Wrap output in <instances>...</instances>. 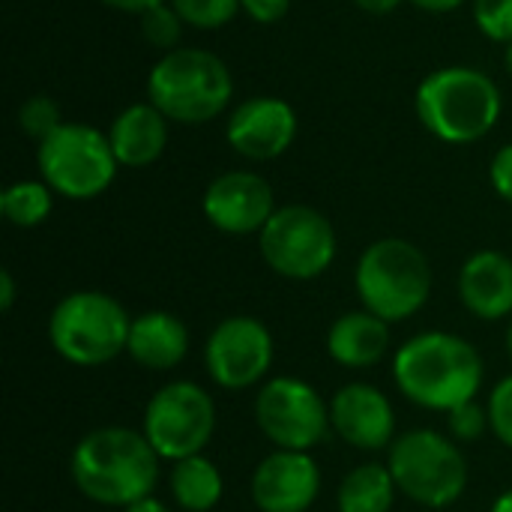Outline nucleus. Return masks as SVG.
<instances>
[{
  "instance_id": "nucleus-32",
  "label": "nucleus",
  "mask_w": 512,
  "mask_h": 512,
  "mask_svg": "<svg viewBox=\"0 0 512 512\" xmlns=\"http://www.w3.org/2000/svg\"><path fill=\"white\" fill-rule=\"evenodd\" d=\"M105 6H111V9H123V12H138V15H144V12H150L153 6H162L165 0H102Z\"/></svg>"
},
{
  "instance_id": "nucleus-36",
  "label": "nucleus",
  "mask_w": 512,
  "mask_h": 512,
  "mask_svg": "<svg viewBox=\"0 0 512 512\" xmlns=\"http://www.w3.org/2000/svg\"><path fill=\"white\" fill-rule=\"evenodd\" d=\"M411 3L420 9H429V12H450V9L462 6L465 0H411Z\"/></svg>"
},
{
  "instance_id": "nucleus-9",
  "label": "nucleus",
  "mask_w": 512,
  "mask_h": 512,
  "mask_svg": "<svg viewBox=\"0 0 512 512\" xmlns=\"http://www.w3.org/2000/svg\"><path fill=\"white\" fill-rule=\"evenodd\" d=\"M264 264L294 282L318 279L336 261V228L333 222L306 204L276 207L270 222L258 234Z\"/></svg>"
},
{
  "instance_id": "nucleus-15",
  "label": "nucleus",
  "mask_w": 512,
  "mask_h": 512,
  "mask_svg": "<svg viewBox=\"0 0 512 512\" xmlns=\"http://www.w3.org/2000/svg\"><path fill=\"white\" fill-rule=\"evenodd\" d=\"M330 426L354 450H390L396 441V411L390 399L366 381L336 390L330 399Z\"/></svg>"
},
{
  "instance_id": "nucleus-33",
  "label": "nucleus",
  "mask_w": 512,
  "mask_h": 512,
  "mask_svg": "<svg viewBox=\"0 0 512 512\" xmlns=\"http://www.w3.org/2000/svg\"><path fill=\"white\" fill-rule=\"evenodd\" d=\"M12 303H15V279L9 270H0V309L9 312Z\"/></svg>"
},
{
  "instance_id": "nucleus-17",
  "label": "nucleus",
  "mask_w": 512,
  "mask_h": 512,
  "mask_svg": "<svg viewBox=\"0 0 512 512\" xmlns=\"http://www.w3.org/2000/svg\"><path fill=\"white\" fill-rule=\"evenodd\" d=\"M459 300L480 321L512 315V258L498 249L474 252L459 270Z\"/></svg>"
},
{
  "instance_id": "nucleus-29",
  "label": "nucleus",
  "mask_w": 512,
  "mask_h": 512,
  "mask_svg": "<svg viewBox=\"0 0 512 512\" xmlns=\"http://www.w3.org/2000/svg\"><path fill=\"white\" fill-rule=\"evenodd\" d=\"M486 411H489V429H492V435L504 447H512V375H507L504 381L495 384V390L489 393Z\"/></svg>"
},
{
  "instance_id": "nucleus-24",
  "label": "nucleus",
  "mask_w": 512,
  "mask_h": 512,
  "mask_svg": "<svg viewBox=\"0 0 512 512\" xmlns=\"http://www.w3.org/2000/svg\"><path fill=\"white\" fill-rule=\"evenodd\" d=\"M171 6L183 18V24L198 30H216L237 15L240 0H171Z\"/></svg>"
},
{
  "instance_id": "nucleus-23",
  "label": "nucleus",
  "mask_w": 512,
  "mask_h": 512,
  "mask_svg": "<svg viewBox=\"0 0 512 512\" xmlns=\"http://www.w3.org/2000/svg\"><path fill=\"white\" fill-rule=\"evenodd\" d=\"M54 207V189L45 180H18L3 189L0 195V213L15 228H36L51 216Z\"/></svg>"
},
{
  "instance_id": "nucleus-10",
  "label": "nucleus",
  "mask_w": 512,
  "mask_h": 512,
  "mask_svg": "<svg viewBox=\"0 0 512 512\" xmlns=\"http://www.w3.org/2000/svg\"><path fill=\"white\" fill-rule=\"evenodd\" d=\"M141 432L162 462L201 456L216 435V402L192 381H171L150 396Z\"/></svg>"
},
{
  "instance_id": "nucleus-20",
  "label": "nucleus",
  "mask_w": 512,
  "mask_h": 512,
  "mask_svg": "<svg viewBox=\"0 0 512 512\" xmlns=\"http://www.w3.org/2000/svg\"><path fill=\"white\" fill-rule=\"evenodd\" d=\"M108 141L120 165L126 168L153 165L168 144V117L153 102L129 105L111 123Z\"/></svg>"
},
{
  "instance_id": "nucleus-26",
  "label": "nucleus",
  "mask_w": 512,
  "mask_h": 512,
  "mask_svg": "<svg viewBox=\"0 0 512 512\" xmlns=\"http://www.w3.org/2000/svg\"><path fill=\"white\" fill-rule=\"evenodd\" d=\"M18 123H21V129H24L27 135H33L36 141L48 138L51 132H57V129L63 126L60 108H57V102L48 99V96H30V99L21 105V111H18Z\"/></svg>"
},
{
  "instance_id": "nucleus-16",
  "label": "nucleus",
  "mask_w": 512,
  "mask_h": 512,
  "mask_svg": "<svg viewBox=\"0 0 512 512\" xmlns=\"http://www.w3.org/2000/svg\"><path fill=\"white\" fill-rule=\"evenodd\" d=\"M297 135V114L285 99L276 96H252L240 102L225 126L228 144L255 162H267L282 156Z\"/></svg>"
},
{
  "instance_id": "nucleus-39",
  "label": "nucleus",
  "mask_w": 512,
  "mask_h": 512,
  "mask_svg": "<svg viewBox=\"0 0 512 512\" xmlns=\"http://www.w3.org/2000/svg\"><path fill=\"white\" fill-rule=\"evenodd\" d=\"M507 354H510V360H512V321H510V327H507Z\"/></svg>"
},
{
  "instance_id": "nucleus-8",
  "label": "nucleus",
  "mask_w": 512,
  "mask_h": 512,
  "mask_svg": "<svg viewBox=\"0 0 512 512\" xmlns=\"http://www.w3.org/2000/svg\"><path fill=\"white\" fill-rule=\"evenodd\" d=\"M36 165L42 180L57 195L87 201L111 186L120 162L108 135L87 123H63L57 132L39 141Z\"/></svg>"
},
{
  "instance_id": "nucleus-30",
  "label": "nucleus",
  "mask_w": 512,
  "mask_h": 512,
  "mask_svg": "<svg viewBox=\"0 0 512 512\" xmlns=\"http://www.w3.org/2000/svg\"><path fill=\"white\" fill-rule=\"evenodd\" d=\"M489 177H492V186L495 192L510 201L512 204V144H504L495 159H492V168H489Z\"/></svg>"
},
{
  "instance_id": "nucleus-1",
  "label": "nucleus",
  "mask_w": 512,
  "mask_h": 512,
  "mask_svg": "<svg viewBox=\"0 0 512 512\" xmlns=\"http://www.w3.org/2000/svg\"><path fill=\"white\" fill-rule=\"evenodd\" d=\"M159 462L162 459L144 432L105 426L87 432L75 444L69 456V474L87 501L123 510L153 495L159 483Z\"/></svg>"
},
{
  "instance_id": "nucleus-38",
  "label": "nucleus",
  "mask_w": 512,
  "mask_h": 512,
  "mask_svg": "<svg viewBox=\"0 0 512 512\" xmlns=\"http://www.w3.org/2000/svg\"><path fill=\"white\" fill-rule=\"evenodd\" d=\"M504 66H507V72H510V78H512V42L507 45V54H504Z\"/></svg>"
},
{
  "instance_id": "nucleus-28",
  "label": "nucleus",
  "mask_w": 512,
  "mask_h": 512,
  "mask_svg": "<svg viewBox=\"0 0 512 512\" xmlns=\"http://www.w3.org/2000/svg\"><path fill=\"white\" fill-rule=\"evenodd\" d=\"M474 18L477 27L495 39V42H512V0H474Z\"/></svg>"
},
{
  "instance_id": "nucleus-19",
  "label": "nucleus",
  "mask_w": 512,
  "mask_h": 512,
  "mask_svg": "<svg viewBox=\"0 0 512 512\" xmlns=\"http://www.w3.org/2000/svg\"><path fill=\"white\" fill-rule=\"evenodd\" d=\"M390 351V324L369 309L345 312L327 330V354L345 369H372Z\"/></svg>"
},
{
  "instance_id": "nucleus-11",
  "label": "nucleus",
  "mask_w": 512,
  "mask_h": 512,
  "mask_svg": "<svg viewBox=\"0 0 512 512\" xmlns=\"http://www.w3.org/2000/svg\"><path fill=\"white\" fill-rule=\"evenodd\" d=\"M255 423L276 450H315L330 432V402L303 378H270L255 396Z\"/></svg>"
},
{
  "instance_id": "nucleus-22",
  "label": "nucleus",
  "mask_w": 512,
  "mask_h": 512,
  "mask_svg": "<svg viewBox=\"0 0 512 512\" xmlns=\"http://www.w3.org/2000/svg\"><path fill=\"white\" fill-rule=\"evenodd\" d=\"M396 480L387 465L366 462L348 471L336 492L339 512H390L396 501Z\"/></svg>"
},
{
  "instance_id": "nucleus-7",
  "label": "nucleus",
  "mask_w": 512,
  "mask_h": 512,
  "mask_svg": "<svg viewBox=\"0 0 512 512\" xmlns=\"http://www.w3.org/2000/svg\"><path fill=\"white\" fill-rule=\"evenodd\" d=\"M387 468L396 489L420 507L444 510L468 489V462L450 435L414 429L396 435L387 450Z\"/></svg>"
},
{
  "instance_id": "nucleus-21",
  "label": "nucleus",
  "mask_w": 512,
  "mask_h": 512,
  "mask_svg": "<svg viewBox=\"0 0 512 512\" xmlns=\"http://www.w3.org/2000/svg\"><path fill=\"white\" fill-rule=\"evenodd\" d=\"M168 489L174 504L183 512H210L225 495V480L219 468L201 453L171 465Z\"/></svg>"
},
{
  "instance_id": "nucleus-18",
  "label": "nucleus",
  "mask_w": 512,
  "mask_h": 512,
  "mask_svg": "<svg viewBox=\"0 0 512 512\" xmlns=\"http://www.w3.org/2000/svg\"><path fill=\"white\" fill-rule=\"evenodd\" d=\"M126 354L150 372H168L180 366L189 354V327L162 309L132 318Z\"/></svg>"
},
{
  "instance_id": "nucleus-6",
  "label": "nucleus",
  "mask_w": 512,
  "mask_h": 512,
  "mask_svg": "<svg viewBox=\"0 0 512 512\" xmlns=\"http://www.w3.org/2000/svg\"><path fill=\"white\" fill-rule=\"evenodd\" d=\"M129 327V312L111 294L72 291L51 309L48 342L66 363L96 369L126 351Z\"/></svg>"
},
{
  "instance_id": "nucleus-37",
  "label": "nucleus",
  "mask_w": 512,
  "mask_h": 512,
  "mask_svg": "<svg viewBox=\"0 0 512 512\" xmlns=\"http://www.w3.org/2000/svg\"><path fill=\"white\" fill-rule=\"evenodd\" d=\"M492 512H512V489L492 504Z\"/></svg>"
},
{
  "instance_id": "nucleus-25",
  "label": "nucleus",
  "mask_w": 512,
  "mask_h": 512,
  "mask_svg": "<svg viewBox=\"0 0 512 512\" xmlns=\"http://www.w3.org/2000/svg\"><path fill=\"white\" fill-rule=\"evenodd\" d=\"M180 30H183V18L174 12V6L162 3V6H153L150 12L141 15V33L153 48L174 51V45L180 39Z\"/></svg>"
},
{
  "instance_id": "nucleus-31",
  "label": "nucleus",
  "mask_w": 512,
  "mask_h": 512,
  "mask_svg": "<svg viewBox=\"0 0 512 512\" xmlns=\"http://www.w3.org/2000/svg\"><path fill=\"white\" fill-rule=\"evenodd\" d=\"M240 6L246 9L249 18H255L261 24H276L288 15L291 0H240Z\"/></svg>"
},
{
  "instance_id": "nucleus-27",
  "label": "nucleus",
  "mask_w": 512,
  "mask_h": 512,
  "mask_svg": "<svg viewBox=\"0 0 512 512\" xmlns=\"http://www.w3.org/2000/svg\"><path fill=\"white\" fill-rule=\"evenodd\" d=\"M486 429H489V411L483 405H477V399L465 402L447 414V432L456 444H474Z\"/></svg>"
},
{
  "instance_id": "nucleus-3",
  "label": "nucleus",
  "mask_w": 512,
  "mask_h": 512,
  "mask_svg": "<svg viewBox=\"0 0 512 512\" xmlns=\"http://www.w3.org/2000/svg\"><path fill=\"white\" fill-rule=\"evenodd\" d=\"M498 84L471 66H447L417 87L420 123L447 144H471L492 132L501 117Z\"/></svg>"
},
{
  "instance_id": "nucleus-5",
  "label": "nucleus",
  "mask_w": 512,
  "mask_h": 512,
  "mask_svg": "<svg viewBox=\"0 0 512 512\" xmlns=\"http://www.w3.org/2000/svg\"><path fill=\"white\" fill-rule=\"evenodd\" d=\"M150 102L174 123H207L219 117L234 93L228 66L201 48H174L150 69Z\"/></svg>"
},
{
  "instance_id": "nucleus-12",
  "label": "nucleus",
  "mask_w": 512,
  "mask_h": 512,
  "mask_svg": "<svg viewBox=\"0 0 512 512\" xmlns=\"http://www.w3.org/2000/svg\"><path fill=\"white\" fill-rule=\"evenodd\" d=\"M273 357V333L252 315H231L219 321L204 345L207 375L222 390H249L261 384L273 366Z\"/></svg>"
},
{
  "instance_id": "nucleus-4",
  "label": "nucleus",
  "mask_w": 512,
  "mask_h": 512,
  "mask_svg": "<svg viewBox=\"0 0 512 512\" xmlns=\"http://www.w3.org/2000/svg\"><path fill=\"white\" fill-rule=\"evenodd\" d=\"M354 288L372 315L387 324L414 318L432 297V264L414 243L384 237L366 246L354 270Z\"/></svg>"
},
{
  "instance_id": "nucleus-14",
  "label": "nucleus",
  "mask_w": 512,
  "mask_h": 512,
  "mask_svg": "<svg viewBox=\"0 0 512 512\" xmlns=\"http://www.w3.org/2000/svg\"><path fill=\"white\" fill-rule=\"evenodd\" d=\"M249 492L258 512H309L321 495V468L309 453L273 450L252 471Z\"/></svg>"
},
{
  "instance_id": "nucleus-13",
  "label": "nucleus",
  "mask_w": 512,
  "mask_h": 512,
  "mask_svg": "<svg viewBox=\"0 0 512 512\" xmlns=\"http://www.w3.org/2000/svg\"><path fill=\"white\" fill-rule=\"evenodd\" d=\"M201 207L216 231L234 237L261 234V228L276 213L273 189L255 171H228L216 177L207 186Z\"/></svg>"
},
{
  "instance_id": "nucleus-34",
  "label": "nucleus",
  "mask_w": 512,
  "mask_h": 512,
  "mask_svg": "<svg viewBox=\"0 0 512 512\" xmlns=\"http://www.w3.org/2000/svg\"><path fill=\"white\" fill-rule=\"evenodd\" d=\"M120 512H171V510H168V504H162L156 495H150V498H141V501H135V504H129V507H123Z\"/></svg>"
},
{
  "instance_id": "nucleus-35",
  "label": "nucleus",
  "mask_w": 512,
  "mask_h": 512,
  "mask_svg": "<svg viewBox=\"0 0 512 512\" xmlns=\"http://www.w3.org/2000/svg\"><path fill=\"white\" fill-rule=\"evenodd\" d=\"M360 9L366 12H375V15H384V12H393L402 0H354Z\"/></svg>"
},
{
  "instance_id": "nucleus-2",
  "label": "nucleus",
  "mask_w": 512,
  "mask_h": 512,
  "mask_svg": "<svg viewBox=\"0 0 512 512\" xmlns=\"http://www.w3.org/2000/svg\"><path fill=\"white\" fill-rule=\"evenodd\" d=\"M393 381L408 402L450 414L477 399L483 387V357L456 333H417L396 351Z\"/></svg>"
}]
</instances>
